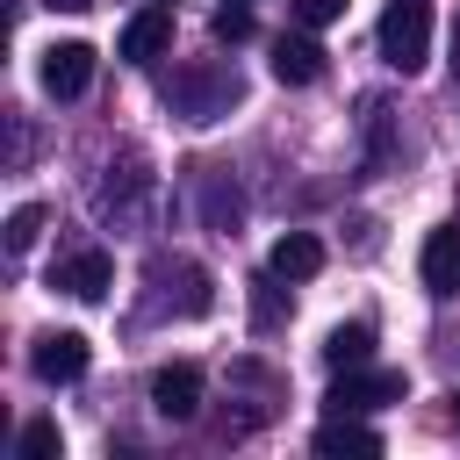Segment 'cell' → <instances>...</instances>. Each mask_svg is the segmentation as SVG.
Masks as SVG:
<instances>
[{
	"label": "cell",
	"instance_id": "5",
	"mask_svg": "<svg viewBox=\"0 0 460 460\" xmlns=\"http://www.w3.org/2000/svg\"><path fill=\"white\" fill-rule=\"evenodd\" d=\"M36 79H43L50 101H79L93 86V43H50L43 65H36Z\"/></svg>",
	"mask_w": 460,
	"mask_h": 460
},
{
	"label": "cell",
	"instance_id": "10",
	"mask_svg": "<svg viewBox=\"0 0 460 460\" xmlns=\"http://www.w3.org/2000/svg\"><path fill=\"white\" fill-rule=\"evenodd\" d=\"M273 79L280 86H316L323 79V43L316 36H273Z\"/></svg>",
	"mask_w": 460,
	"mask_h": 460
},
{
	"label": "cell",
	"instance_id": "8",
	"mask_svg": "<svg viewBox=\"0 0 460 460\" xmlns=\"http://www.w3.org/2000/svg\"><path fill=\"white\" fill-rule=\"evenodd\" d=\"M86 359H93V352H86V338H79V331H43V338H36V352H29V374L58 388V381H79V374H86Z\"/></svg>",
	"mask_w": 460,
	"mask_h": 460
},
{
	"label": "cell",
	"instance_id": "7",
	"mask_svg": "<svg viewBox=\"0 0 460 460\" xmlns=\"http://www.w3.org/2000/svg\"><path fill=\"white\" fill-rule=\"evenodd\" d=\"M151 288H165V302L180 316H208V302H216V288H208V273L194 259H158L151 266Z\"/></svg>",
	"mask_w": 460,
	"mask_h": 460
},
{
	"label": "cell",
	"instance_id": "2",
	"mask_svg": "<svg viewBox=\"0 0 460 460\" xmlns=\"http://www.w3.org/2000/svg\"><path fill=\"white\" fill-rule=\"evenodd\" d=\"M402 395H410L402 367H345V374L331 381L323 410H331V417H367V410H381V402H402Z\"/></svg>",
	"mask_w": 460,
	"mask_h": 460
},
{
	"label": "cell",
	"instance_id": "20",
	"mask_svg": "<svg viewBox=\"0 0 460 460\" xmlns=\"http://www.w3.org/2000/svg\"><path fill=\"white\" fill-rule=\"evenodd\" d=\"M288 14H295L302 29H323V22H338V14H345V0H288Z\"/></svg>",
	"mask_w": 460,
	"mask_h": 460
},
{
	"label": "cell",
	"instance_id": "1",
	"mask_svg": "<svg viewBox=\"0 0 460 460\" xmlns=\"http://www.w3.org/2000/svg\"><path fill=\"white\" fill-rule=\"evenodd\" d=\"M165 101H172V115H187V122H223V115L244 101V79H237V65H223V58H194V65H180V72L165 79Z\"/></svg>",
	"mask_w": 460,
	"mask_h": 460
},
{
	"label": "cell",
	"instance_id": "22",
	"mask_svg": "<svg viewBox=\"0 0 460 460\" xmlns=\"http://www.w3.org/2000/svg\"><path fill=\"white\" fill-rule=\"evenodd\" d=\"M446 402H453V431H460V388H453V395H446Z\"/></svg>",
	"mask_w": 460,
	"mask_h": 460
},
{
	"label": "cell",
	"instance_id": "13",
	"mask_svg": "<svg viewBox=\"0 0 460 460\" xmlns=\"http://www.w3.org/2000/svg\"><path fill=\"white\" fill-rule=\"evenodd\" d=\"M367 359H374V323H338V331L323 338V367H331V374L367 367Z\"/></svg>",
	"mask_w": 460,
	"mask_h": 460
},
{
	"label": "cell",
	"instance_id": "4",
	"mask_svg": "<svg viewBox=\"0 0 460 460\" xmlns=\"http://www.w3.org/2000/svg\"><path fill=\"white\" fill-rule=\"evenodd\" d=\"M50 288H58V295H79V302H101V295L115 288V259H108L101 244H79V252H65V259L50 266Z\"/></svg>",
	"mask_w": 460,
	"mask_h": 460
},
{
	"label": "cell",
	"instance_id": "9",
	"mask_svg": "<svg viewBox=\"0 0 460 460\" xmlns=\"http://www.w3.org/2000/svg\"><path fill=\"white\" fill-rule=\"evenodd\" d=\"M165 43H172V7H158V0H151L144 14H129V22H122V43H115V58H129V65H151Z\"/></svg>",
	"mask_w": 460,
	"mask_h": 460
},
{
	"label": "cell",
	"instance_id": "3",
	"mask_svg": "<svg viewBox=\"0 0 460 460\" xmlns=\"http://www.w3.org/2000/svg\"><path fill=\"white\" fill-rule=\"evenodd\" d=\"M374 36H381V58H388L395 72H417V65L431 58V7H424V0H388Z\"/></svg>",
	"mask_w": 460,
	"mask_h": 460
},
{
	"label": "cell",
	"instance_id": "23",
	"mask_svg": "<svg viewBox=\"0 0 460 460\" xmlns=\"http://www.w3.org/2000/svg\"><path fill=\"white\" fill-rule=\"evenodd\" d=\"M158 7H165V0H158Z\"/></svg>",
	"mask_w": 460,
	"mask_h": 460
},
{
	"label": "cell",
	"instance_id": "21",
	"mask_svg": "<svg viewBox=\"0 0 460 460\" xmlns=\"http://www.w3.org/2000/svg\"><path fill=\"white\" fill-rule=\"evenodd\" d=\"M50 7H58V14H86L93 0H50Z\"/></svg>",
	"mask_w": 460,
	"mask_h": 460
},
{
	"label": "cell",
	"instance_id": "11",
	"mask_svg": "<svg viewBox=\"0 0 460 460\" xmlns=\"http://www.w3.org/2000/svg\"><path fill=\"white\" fill-rule=\"evenodd\" d=\"M417 266H424V288H431V295H460V223L431 230Z\"/></svg>",
	"mask_w": 460,
	"mask_h": 460
},
{
	"label": "cell",
	"instance_id": "19",
	"mask_svg": "<svg viewBox=\"0 0 460 460\" xmlns=\"http://www.w3.org/2000/svg\"><path fill=\"white\" fill-rule=\"evenodd\" d=\"M36 230H43V208H36V201H22V208L7 216V252H29V244H36Z\"/></svg>",
	"mask_w": 460,
	"mask_h": 460
},
{
	"label": "cell",
	"instance_id": "14",
	"mask_svg": "<svg viewBox=\"0 0 460 460\" xmlns=\"http://www.w3.org/2000/svg\"><path fill=\"white\" fill-rule=\"evenodd\" d=\"M316 453H381V431L359 417H323L316 424Z\"/></svg>",
	"mask_w": 460,
	"mask_h": 460
},
{
	"label": "cell",
	"instance_id": "12",
	"mask_svg": "<svg viewBox=\"0 0 460 460\" xmlns=\"http://www.w3.org/2000/svg\"><path fill=\"white\" fill-rule=\"evenodd\" d=\"M266 266H273L280 280H316V273H323V244H316L309 230H288V237H273Z\"/></svg>",
	"mask_w": 460,
	"mask_h": 460
},
{
	"label": "cell",
	"instance_id": "16",
	"mask_svg": "<svg viewBox=\"0 0 460 460\" xmlns=\"http://www.w3.org/2000/svg\"><path fill=\"white\" fill-rule=\"evenodd\" d=\"M201 216H208L216 230H237V216H244V201H237V187H223V180H208V187H201Z\"/></svg>",
	"mask_w": 460,
	"mask_h": 460
},
{
	"label": "cell",
	"instance_id": "17",
	"mask_svg": "<svg viewBox=\"0 0 460 460\" xmlns=\"http://www.w3.org/2000/svg\"><path fill=\"white\" fill-rule=\"evenodd\" d=\"M208 29H216V43H252V7L244 0H223Z\"/></svg>",
	"mask_w": 460,
	"mask_h": 460
},
{
	"label": "cell",
	"instance_id": "6",
	"mask_svg": "<svg viewBox=\"0 0 460 460\" xmlns=\"http://www.w3.org/2000/svg\"><path fill=\"white\" fill-rule=\"evenodd\" d=\"M151 410H158L165 424H187V417H201V367H194V359H172V367H158V374H151Z\"/></svg>",
	"mask_w": 460,
	"mask_h": 460
},
{
	"label": "cell",
	"instance_id": "18",
	"mask_svg": "<svg viewBox=\"0 0 460 460\" xmlns=\"http://www.w3.org/2000/svg\"><path fill=\"white\" fill-rule=\"evenodd\" d=\"M22 453H29V460H58V453H65L58 424H50V417H29V424H22Z\"/></svg>",
	"mask_w": 460,
	"mask_h": 460
},
{
	"label": "cell",
	"instance_id": "15",
	"mask_svg": "<svg viewBox=\"0 0 460 460\" xmlns=\"http://www.w3.org/2000/svg\"><path fill=\"white\" fill-rule=\"evenodd\" d=\"M280 316H288V309H280V273L266 266V273L252 280V331H273Z\"/></svg>",
	"mask_w": 460,
	"mask_h": 460
}]
</instances>
